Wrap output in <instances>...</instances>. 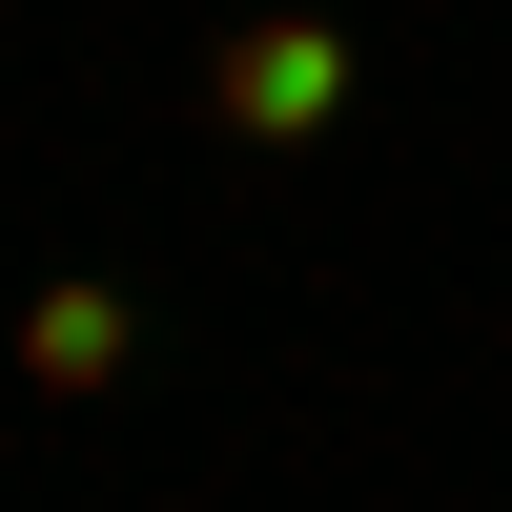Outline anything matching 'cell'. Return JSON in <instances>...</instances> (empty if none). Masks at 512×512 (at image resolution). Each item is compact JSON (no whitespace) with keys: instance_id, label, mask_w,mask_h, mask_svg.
Wrapping results in <instances>:
<instances>
[{"instance_id":"cell-1","label":"cell","mask_w":512,"mask_h":512,"mask_svg":"<svg viewBox=\"0 0 512 512\" xmlns=\"http://www.w3.org/2000/svg\"><path fill=\"white\" fill-rule=\"evenodd\" d=\"M205 123L226 144H328L349 123V21H226L205 41Z\"/></svg>"},{"instance_id":"cell-2","label":"cell","mask_w":512,"mask_h":512,"mask_svg":"<svg viewBox=\"0 0 512 512\" xmlns=\"http://www.w3.org/2000/svg\"><path fill=\"white\" fill-rule=\"evenodd\" d=\"M123 349H144V308H123L103 267L21 287V390H123Z\"/></svg>"}]
</instances>
